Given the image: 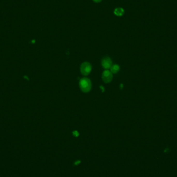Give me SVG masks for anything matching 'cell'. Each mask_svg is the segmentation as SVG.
<instances>
[{"instance_id":"obj_1","label":"cell","mask_w":177,"mask_h":177,"mask_svg":"<svg viewBox=\"0 0 177 177\" xmlns=\"http://www.w3.org/2000/svg\"><path fill=\"white\" fill-rule=\"evenodd\" d=\"M80 90L84 93H87L90 91L92 88V83L90 79L83 78L81 79L79 82Z\"/></svg>"},{"instance_id":"obj_2","label":"cell","mask_w":177,"mask_h":177,"mask_svg":"<svg viewBox=\"0 0 177 177\" xmlns=\"http://www.w3.org/2000/svg\"><path fill=\"white\" fill-rule=\"evenodd\" d=\"M92 70V66L89 62H84L80 65V71L83 76L88 75Z\"/></svg>"},{"instance_id":"obj_3","label":"cell","mask_w":177,"mask_h":177,"mask_svg":"<svg viewBox=\"0 0 177 177\" xmlns=\"http://www.w3.org/2000/svg\"><path fill=\"white\" fill-rule=\"evenodd\" d=\"M112 62L111 61V59L108 56L104 57L102 60L101 62V64L102 67L106 69H108L111 68Z\"/></svg>"},{"instance_id":"obj_4","label":"cell","mask_w":177,"mask_h":177,"mask_svg":"<svg viewBox=\"0 0 177 177\" xmlns=\"http://www.w3.org/2000/svg\"><path fill=\"white\" fill-rule=\"evenodd\" d=\"M112 78V73L108 70L104 71L102 73V79L105 83H109L111 82Z\"/></svg>"},{"instance_id":"obj_5","label":"cell","mask_w":177,"mask_h":177,"mask_svg":"<svg viewBox=\"0 0 177 177\" xmlns=\"http://www.w3.org/2000/svg\"><path fill=\"white\" fill-rule=\"evenodd\" d=\"M124 12V10L122 8H116L114 10V13L117 16H122Z\"/></svg>"},{"instance_id":"obj_6","label":"cell","mask_w":177,"mask_h":177,"mask_svg":"<svg viewBox=\"0 0 177 177\" xmlns=\"http://www.w3.org/2000/svg\"><path fill=\"white\" fill-rule=\"evenodd\" d=\"M120 70V66L117 64H114L110 68V71L112 73H116Z\"/></svg>"},{"instance_id":"obj_7","label":"cell","mask_w":177,"mask_h":177,"mask_svg":"<svg viewBox=\"0 0 177 177\" xmlns=\"http://www.w3.org/2000/svg\"><path fill=\"white\" fill-rule=\"evenodd\" d=\"M75 132V134L73 132V135L75 136H78V132L77 131H74Z\"/></svg>"},{"instance_id":"obj_8","label":"cell","mask_w":177,"mask_h":177,"mask_svg":"<svg viewBox=\"0 0 177 177\" xmlns=\"http://www.w3.org/2000/svg\"><path fill=\"white\" fill-rule=\"evenodd\" d=\"M102 0H93V1H94L96 3H98V2H100V1H101Z\"/></svg>"}]
</instances>
